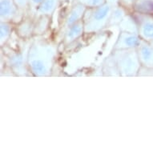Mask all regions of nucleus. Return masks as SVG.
<instances>
[{
  "label": "nucleus",
  "mask_w": 153,
  "mask_h": 153,
  "mask_svg": "<svg viewBox=\"0 0 153 153\" xmlns=\"http://www.w3.org/2000/svg\"><path fill=\"white\" fill-rule=\"evenodd\" d=\"M56 48L49 42L39 39L33 42L27 55V65L35 76H48L51 72Z\"/></svg>",
  "instance_id": "f257e3e1"
},
{
  "label": "nucleus",
  "mask_w": 153,
  "mask_h": 153,
  "mask_svg": "<svg viewBox=\"0 0 153 153\" xmlns=\"http://www.w3.org/2000/svg\"><path fill=\"white\" fill-rule=\"evenodd\" d=\"M60 0H43L39 7L37 8L35 14L38 16L51 15L58 7Z\"/></svg>",
  "instance_id": "ddd939ff"
},
{
  "label": "nucleus",
  "mask_w": 153,
  "mask_h": 153,
  "mask_svg": "<svg viewBox=\"0 0 153 153\" xmlns=\"http://www.w3.org/2000/svg\"><path fill=\"white\" fill-rule=\"evenodd\" d=\"M75 2L83 4L87 8L97 7L107 3L106 0H75Z\"/></svg>",
  "instance_id": "a211bd4d"
},
{
  "label": "nucleus",
  "mask_w": 153,
  "mask_h": 153,
  "mask_svg": "<svg viewBox=\"0 0 153 153\" xmlns=\"http://www.w3.org/2000/svg\"><path fill=\"white\" fill-rule=\"evenodd\" d=\"M131 9L133 12L153 15V0H136Z\"/></svg>",
  "instance_id": "f8f14e48"
},
{
  "label": "nucleus",
  "mask_w": 153,
  "mask_h": 153,
  "mask_svg": "<svg viewBox=\"0 0 153 153\" xmlns=\"http://www.w3.org/2000/svg\"><path fill=\"white\" fill-rule=\"evenodd\" d=\"M111 55L117 65L120 75L123 76L138 75L141 64L136 49L115 50Z\"/></svg>",
  "instance_id": "7ed1b4c3"
},
{
  "label": "nucleus",
  "mask_w": 153,
  "mask_h": 153,
  "mask_svg": "<svg viewBox=\"0 0 153 153\" xmlns=\"http://www.w3.org/2000/svg\"><path fill=\"white\" fill-rule=\"evenodd\" d=\"M120 28L121 31L139 35V26L137 19L135 15L127 14L123 20L120 23Z\"/></svg>",
  "instance_id": "9b49d317"
},
{
  "label": "nucleus",
  "mask_w": 153,
  "mask_h": 153,
  "mask_svg": "<svg viewBox=\"0 0 153 153\" xmlns=\"http://www.w3.org/2000/svg\"><path fill=\"white\" fill-rule=\"evenodd\" d=\"M0 39H1V46L3 47L8 39L10 38L11 34V25L8 22H1V28H0Z\"/></svg>",
  "instance_id": "f3484780"
},
{
  "label": "nucleus",
  "mask_w": 153,
  "mask_h": 153,
  "mask_svg": "<svg viewBox=\"0 0 153 153\" xmlns=\"http://www.w3.org/2000/svg\"><path fill=\"white\" fill-rule=\"evenodd\" d=\"M136 50L141 66L153 68V40H142Z\"/></svg>",
  "instance_id": "0eeeda50"
},
{
  "label": "nucleus",
  "mask_w": 153,
  "mask_h": 153,
  "mask_svg": "<svg viewBox=\"0 0 153 153\" xmlns=\"http://www.w3.org/2000/svg\"><path fill=\"white\" fill-rule=\"evenodd\" d=\"M34 27L35 25L33 24L32 22L30 20H24L19 23V25L18 26L17 31L19 35L22 38H28L34 33Z\"/></svg>",
  "instance_id": "2eb2a0df"
},
{
  "label": "nucleus",
  "mask_w": 153,
  "mask_h": 153,
  "mask_svg": "<svg viewBox=\"0 0 153 153\" xmlns=\"http://www.w3.org/2000/svg\"><path fill=\"white\" fill-rule=\"evenodd\" d=\"M86 10H87V7L77 2H75L72 7H71L69 13L67 16L65 23H64V27L67 29L70 26L73 25L74 23L82 20Z\"/></svg>",
  "instance_id": "1a4fd4ad"
},
{
  "label": "nucleus",
  "mask_w": 153,
  "mask_h": 153,
  "mask_svg": "<svg viewBox=\"0 0 153 153\" xmlns=\"http://www.w3.org/2000/svg\"><path fill=\"white\" fill-rule=\"evenodd\" d=\"M127 15L126 8L123 7V6L118 5L115 6L113 7L112 12L110 16L109 21H108V26H113L116 24H120V22L123 20V19Z\"/></svg>",
  "instance_id": "4468645a"
},
{
  "label": "nucleus",
  "mask_w": 153,
  "mask_h": 153,
  "mask_svg": "<svg viewBox=\"0 0 153 153\" xmlns=\"http://www.w3.org/2000/svg\"><path fill=\"white\" fill-rule=\"evenodd\" d=\"M49 24V15H42L39 16L38 23L34 27V34H43L48 29Z\"/></svg>",
  "instance_id": "dca6fc26"
},
{
  "label": "nucleus",
  "mask_w": 153,
  "mask_h": 153,
  "mask_svg": "<svg viewBox=\"0 0 153 153\" xmlns=\"http://www.w3.org/2000/svg\"><path fill=\"white\" fill-rule=\"evenodd\" d=\"M26 59H27V56L25 57L23 53L20 51H15L8 55L7 60L14 72L17 73L18 75H26V73L27 72Z\"/></svg>",
  "instance_id": "6e6552de"
},
{
  "label": "nucleus",
  "mask_w": 153,
  "mask_h": 153,
  "mask_svg": "<svg viewBox=\"0 0 153 153\" xmlns=\"http://www.w3.org/2000/svg\"><path fill=\"white\" fill-rule=\"evenodd\" d=\"M83 32H84V24L82 19L66 29L65 35H64V42L67 44L72 43L79 37H80Z\"/></svg>",
  "instance_id": "9d476101"
},
{
  "label": "nucleus",
  "mask_w": 153,
  "mask_h": 153,
  "mask_svg": "<svg viewBox=\"0 0 153 153\" xmlns=\"http://www.w3.org/2000/svg\"><path fill=\"white\" fill-rule=\"evenodd\" d=\"M15 3L17 4L18 7L20 8L21 10L29 8V4H30V0H14Z\"/></svg>",
  "instance_id": "6ab92c4d"
},
{
  "label": "nucleus",
  "mask_w": 153,
  "mask_h": 153,
  "mask_svg": "<svg viewBox=\"0 0 153 153\" xmlns=\"http://www.w3.org/2000/svg\"><path fill=\"white\" fill-rule=\"evenodd\" d=\"M141 41L142 39L138 34L121 31L118 39L114 46V50L136 49L140 44Z\"/></svg>",
  "instance_id": "423d86ee"
},
{
  "label": "nucleus",
  "mask_w": 153,
  "mask_h": 153,
  "mask_svg": "<svg viewBox=\"0 0 153 153\" xmlns=\"http://www.w3.org/2000/svg\"><path fill=\"white\" fill-rule=\"evenodd\" d=\"M43 0H30V4H29V8L35 10L36 11L37 8L39 7L41 3H43Z\"/></svg>",
  "instance_id": "aec40b11"
},
{
  "label": "nucleus",
  "mask_w": 153,
  "mask_h": 153,
  "mask_svg": "<svg viewBox=\"0 0 153 153\" xmlns=\"http://www.w3.org/2000/svg\"><path fill=\"white\" fill-rule=\"evenodd\" d=\"M120 0H106V2L108 3H110L112 6H118L120 5Z\"/></svg>",
  "instance_id": "4be33fe9"
},
{
  "label": "nucleus",
  "mask_w": 153,
  "mask_h": 153,
  "mask_svg": "<svg viewBox=\"0 0 153 153\" xmlns=\"http://www.w3.org/2000/svg\"><path fill=\"white\" fill-rule=\"evenodd\" d=\"M20 8L14 0H0V17L1 22H19L22 15Z\"/></svg>",
  "instance_id": "20e7f679"
},
{
  "label": "nucleus",
  "mask_w": 153,
  "mask_h": 153,
  "mask_svg": "<svg viewBox=\"0 0 153 153\" xmlns=\"http://www.w3.org/2000/svg\"><path fill=\"white\" fill-rule=\"evenodd\" d=\"M136 0H120V5L123 6L126 9L128 8H132V6L135 3Z\"/></svg>",
  "instance_id": "412c9836"
},
{
  "label": "nucleus",
  "mask_w": 153,
  "mask_h": 153,
  "mask_svg": "<svg viewBox=\"0 0 153 153\" xmlns=\"http://www.w3.org/2000/svg\"><path fill=\"white\" fill-rule=\"evenodd\" d=\"M137 19L139 35L142 40H153V15H142L133 12Z\"/></svg>",
  "instance_id": "39448f33"
},
{
  "label": "nucleus",
  "mask_w": 153,
  "mask_h": 153,
  "mask_svg": "<svg viewBox=\"0 0 153 153\" xmlns=\"http://www.w3.org/2000/svg\"><path fill=\"white\" fill-rule=\"evenodd\" d=\"M114 6L108 3L94 8H87L83 15L84 33H96L108 26Z\"/></svg>",
  "instance_id": "f03ea898"
}]
</instances>
